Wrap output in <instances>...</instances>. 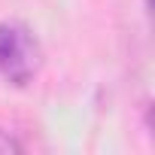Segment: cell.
<instances>
[{"label":"cell","instance_id":"1","mask_svg":"<svg viewBox=\"0 0 155 155\" xmlns=\"http://www.w3.org/2000/svg\"><path fill=\"white\" fill-rule=\"evenodd\" d=\"M43 52L31 28L21 21H0V76L12 85H28L40 73Z\"/></svg>","mask_w":155,"mask_h":155},{"label":"cell","instance_id":"2","mask_svg":"<svg viewBox=\"0 0 155 155\" xmlns=\"http://www.w3.org/2000/svg\"><path fill=\"white\" fill-rule=\"evenodd\" d=\"M21 149H25V143H21L12 131L0 128V152H21Z\"/></svg>","mask_w":155,"mask_h":155}]
</instances>
